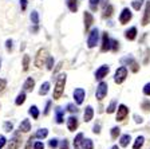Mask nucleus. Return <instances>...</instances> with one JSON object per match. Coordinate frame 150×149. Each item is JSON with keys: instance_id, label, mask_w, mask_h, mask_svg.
I'll list each match as a JSON object with an SVG mask.
<instances>
[{"instance_id": "49530a36", "label": "nucleus", "mask_w": 150, "mask_h": 149, "mask_svg": "<svg viewBox=\"0 0 150 149\" xmlns=\"http://www.w3.org/2000/svg\"><path fill=\"white\" fill-rule=\"evenodd\" d=\"M60 149H70V146H69V141H67V140H63V141H62V144H60Z\"/></svg>"}, {"instance_id": "0eeeda50", "label": "nucleus", "mask_w": 150, "mask_h": 149, "mask_svg": "<svg viewBox=\"0 0 150 149\" xmlns=\"http://www.w3.org/2000/svg\"><path fill=\"white\" fill-rule=\"evenodd\" d=\"M100 50L103 53H106L109 50H111V41L109 38V34L107 32H103V36H102V46H100Z\"/></svg>"}, {"instance_id": "4468645a", "label": "nucleus", "mask_w": 150, "mask_h": 149, "mask_svg": "<svg viewBox=\"0 0 150 149\" xmlns=\"http://www.w3.org/2000/svg\"><path fill=\"white\" fill-rule=\"evenodd\" d=\"M67 128H69L70 132H74L76 128H78V118L71 115V117L67 120Z\"/></svg>"}, {"instance_id": "3c124183", "label": "nucleus", "mask_w": 150, "mask_h": 149, "mask_svg": "<svg viewBox=\"0 0 150 149\" xmlns=\"http://www.w3.org/2000/svg\"><path fill=\"white\" fill-rule=\"evenodd\" d=\"M50 106H51V101H47V103H46V109H44V115L48 114V112H50Z\"/></svg>"}, {"instance_id": "39448f33", "label": "nucleus", "mask_w": 150, "mask_h": 149, "mask_svg": "<svg viewBox=\"0 0 150 149\" xmlns=\"http://www.w3.org/2000/svg\"><path fill=\"white\" fill-rule=\"evenodd\" d=\"M107 83L106 82H103V81H100L99 82V85L97 86V91H95V97H97V99L98 101H102L105 97H106V94H107Z\"/></svg>"}, {"instance_id": "4c0bfd02", "label": "nucleus", "mask_w": 150, "mask_h": 149, "mask_svg": "<svg viewBox=\"0 0 150 149\" xmlns=\"http://www.w3.org/2000/svg\"><path fill=\"white\" fill-rule=\"evenodd\" d=\"M52 67H54V58L52 56H48V58H47V68H48V70H52Z\"/></svg>"}, {"instance_id": "bb28decb", "label": "nucleus", "mask_w": 150, "mask_h": 149, "mask_svg": "<svg viewBox=\"0 0 150 149\" xmlns=\"http://www.w3.org/2000/svg\"><path fill=\"white\" fill-rule=\"evenodd\" d=\"M28 113L32 115V118H34V120H38V117H39V109H38L35 105H32L31 108H30Z\"/></svg>"}, {"instance_id": "5fc2aeb1", "label": "nucleus", "mask_w": 150, "mask_h": 149, "mask_svg": "<svg viewBox=\"0 0 150 149\" xmlns=\"http://www.w3.org/2000/svg\"><path fill=\"white\" fill-rule=\"evenodd\" d=\"M134 118H135V122H138V124H141V122L144 121L142 117H139V115H134Z\"/></svg>"}, {"instance_id": "f704fd0d", "label": "nucleus", "mask_w": 150, "mask_h": 149, "mask_svg": "<svg viewBox=\"0 0 150 149\" xmlns=\"http://www.w3.org/2000/svg\"><path fill=\"white\" fill-rule=\"evenodd\" d=\"M111 50L114 51V53H117L119 50V42L117 41V39H112L111 41Z\"/></svg>"}, {"instance_id": "a878e982", "label": "nucleus", "mask_w": 150, "mask_h": 149, "mask_svg": "<svg viewBox=\"0 0 150 149\" xmlns=\"http://www.w3.org/2000/svg\"><path fill=\"white\" fill-rule=\"evenodd\" d=\"M48 90H50V83H48V82H44V83H42V86H40L39 94H40V96H46V94L48 93Z\"/></svg>"}, {"instance_id": "393cba45", "label": "nucleus", "mask_w": 150, "mask_h": 149, "mask_svg": "<svg viewBox=\"0 0 150 149\" xmlns=\"http://www.w3.org/2000/svg\"><path fill=\"white\" fill-rule=\"evenodd\" d=\"M112 11H114V8H112L111 4L106 6L105 7V9H103V18H110V16L112 15Z\"/></svg>"}, {"instance_id": "4be33fe9", "label": "nucleus", "mask_w": 150, "mask_h": 149, "mask_svg": "<svg viewBox=\"0 0 150 149\" xmlns=\"http://www.w3.org/2000/svg\"><path fill=\"white\" fill-rule=\"evenodd\" d=\"M144 143H145V137L138 136L137 138H135V143H134V145H133V149H141L142 145H144Z\"/></svg>"}, {"instance_id": "aec40b11", "label": "nucleus", "mask_w": 150, "mask_h": 149, "mask_svg": "<svg viewBox=\"0 0 150 149\" xmlns=\"http://www.w3.org/2000/svg\"><path fill=\"white\" fill-rule=\"evenodd\" d=\"M35 86V81L32 79V78H27L24 82V85H23V87H24V90L25 91H31L32 89H34Z\"/></svg>"}, {"instance_id": "1a4fd4ad", "label": "nucleus", "mask_w": 150, "mask_h": 149, "mask_svg": "<svg viewBox=\"0 0 150 149\" xmlns=\"http://www.w3.org/2000/svg\"><path fill=\"white\" fill-rule=\"evenodd\" d=\"M109 70H110L109 66H100L97 71H95V78H97L98 81H102L103 78L109 74Z\"/></svg>"}, {"instance_id": "de8ad7c7", "label": "nucleus", "mask_w": 150, "mask_h": 149, "mask_svg": "<svg viewBox=\"0 0 150 149\" xmlns=\"http://www.w3.org/2000/svg\"><path fill=\"white\" fill-rule=\"evenodd\" d=\"M34 149H44L43 143H40V141H38V143H35V144H34Z\"/></svg>"}, {"instance_id": "c9c22d12", "label": "nucleus", "mask_w": 150, "mask_h": 149, "mask_svg": "<svg viewBox=\"0 0 150 149\" xmlns=\"http://www.w3.org/2000/svg\"><path fill=\"white\" fill-rule=\"evenodd\" d=\"M98 4H99V0H90V9L91 11H97Z\"/></svg>"}, {"instance_id": "ddd939ff", "label": "nucleus", "mask_w": 150, "mask_h": 149, "mask_svg": "<svg viewBox=\"0 0 150 149\" xmlns=\"http://www.w3.org/2000/svg\"><path fill=\"white\" fill-rule=\"evenodd\" d=\"M83 18H84V30H86V32H87L88 30H90L93 22H94V18H93V15H91L90 12H84Z\"/></svg>"}, {"instance_id": "864d4df0", "label": "nucleus", "mask_w": 150, "mask_h": 149, "mask_svg": "<svg viewBox=\"0 0 150 149\" xmlns=\"http://www.w3.org/2000/svg\"><path fill=\"white\" fill-rule=\"evenodd\" d=\"M6 141H7L6 137H4V136H0V149H1L4 145H6Z\"/></svg>"}, {"instance_id": "423d86ee", "label": "nucleus", "mask_w": 150, "mask_h": 149, "mask_svg": "<svg viewBox=\"0 0 150 149\" xmlns=\"http://www.w3.org/2000/svg\"><path fill=\"white\" fill-rule=\"evenodd\" d=\"M126 77H127V68L126 67H119V68H117L115 75H114V82L119 85V83H122V82L125 81Z\"/></svg>"}, {"instance_id": "cd10ccee", "label": "nucleus", "mask_w": 150, "mask_h": 149, "mask_svg": "<svg viewBox=\"0 0 150 149\" xmlns=\"http://www.w3.org/2000/svg\"><path fill=\"white\" fill-rule=\"evenodd\" d=\"M47 134H48V130H47V129H39V130L36 132V134H35V137L43 140V138H46L47 137Z\"/></svg>"}, {"instance_id": "a211bd4d", "label": "nucleus", "mask_w": 150, "mask_h": 149, "mask_svg": "<svg viewBox=\"0 0 150 149\" xmlns=\"http://www.w3.org/2000/svg\"><path fill=\"white\" fill-rule=\"evenodd\" d=\"M93 115H94V110L91 106H87V108L84 109V113H83V117H84V121L88 122L93 120Z\"/></svg>"}, {"instance_id": "ea45409f", "label": "nucleus", "mask_w": 150, "mask_h": 149, "mask_svg": "<svg viewBox=\"0 0 150 149\" xmlns=\"http://www.w3.org/2000/svg\"><path fill=\"white\" fill-rule=\"evenodd\" d=\"M142 109H144L145 112H150V101H144L142 102Z\"/></svg>"}, {"instance_id": "09e8293b", "label": "nucleus", "mask_w": 150, "mask_h": 149, "mask_svg": "<svg viewBox=\"0 0 150 149\" xmlns=\"http://www.w3.org/2000/svg\"><path fill=\"white\" fill-rule=\"evenodd\" d=\"M6 86H7V81H6V79H1V78H0V91H3Z\"/></svg>"}, {"instance_id": "9d476101", "label": "nucleus", "mask_w": 150, "mask_h": 149, "mask_svg": "<svg viewBox=\"0 0 150 149\" xmlns=\"http://www.w3.org/2000/svg\"><path fill=\"white\" fill-rule=\"evenodd\" d=\"M20 145H22V138H20L19 133H15L9 141V149H19Z\"/></svg>"}, {"instance_id": "8fccbe9b", "label": "nucleus", "mask_w": 150, "mask_h": 149, "mask_svg": "<svg viewBox=\"0 0 150 149\" xmlns=\"http://www.w3.org/2000/svg\"><path fill=\"white\" fill-rule=\"evenodd\" d=\"M144 93L146 94V96H150V83H146L144 87Z\"/></svg>"}, {"instance_id": "2eb2a0df", "label": "nucleus", "mask_w": 150, "mask_h": 149, "mask_svg": "<svg viewBox=\"0 0 150 149\" xmlns=\"http://www.w3.org/2000/svg\"><path fill=\"white\" fill-rule=\"evenodd\" d=\"M150 23V3L146 4V8H145V14L144 18H142V26H146Z\"/></svg>"}, {"instance_id": "9b49d317", "label": "nucleus", "mask_w": 150, "mask_h": 149, "mask_svg": "<svg viewBox=\"0 0 150 149\" xmlns=\"http://www.w3.org/2000/svg\"><path fill=\"white\" fill-rule=\"evenodd\" d=\"M127 114H129V109L125 105H119L118 112H117V121H123Z\"/></svg>"}, {"instance_id": "c756f323", "label": "nucleus", "mask_w": 150, "mask_h": 149, "mask_svg": "<svg viewBox=\"0 0 150 149\" xmlns=\"http://www.w3.org/2000/svg\"><path fill=\"white\" fill-rule=\"evenodd\" d=\"M142 4H144V0H133V1H131V6H133V8H134L135 11H139Z\"/></svg>"}, {"instance_id": "6ab92c4d", "label": "nucleus", "mask_w": 150, "mask_h": 149, "mask_svg": "<svg viewBox=\"0 0 150 149\" xmlns=\"http://www.w3.org/2000/svg\"><path fill=\"white\" fill-rule=\"evenodd\" d=\"M55 114H56V122H58V124H63V120H64V118H63V114H64V110H63L62 108H60V106H58V108L55 109Z\"/></svg>"}, {"instance_id": "f8f14e48", "label": "nucleus", "mask_w": 150, "mask_h": 149, "mask_svg": "<svg viewBox=\"0 0 150 149\" xmlns=\"http://www.w3.org/2000/svg\"><path fill=\"white\" fill-rule=\"evenodd\" d=\"M74 99H75V102L78 103V105L83 103V99H84V90L83 89H81V87L75 89L74 90Z\"/></svg>"}, {"instance_id": "37998d69", "label": "nucleus", "mask_w": 150, "mask_h": 149, "mask_svg": "<svg viewBox=\"0 0 150 149\" xmlns=\"http://www.w3.org/2000/svg\"><path fill=\"white\" fill-rule=\"evenodd\" d=\"M6 47H7V51H11V50H12V47H13L12 39H8V41L6 42Z\"/></svg>"}, {"instance_id": "b1692460", "label": "nucleus", "mask_w": 150, "mask_h": 149, "mask_svg": "<svg viewBox=\"0 0 150 149\" xmlns=\"http://www.w3.org/2000/svg\"><path fill=\"white\" fill-rule=\"evenodd\" d=\"M81 149H94V144L90 138H86V140L82 141V145H81Z\"/></svg>"}, {"instance_id": "20e7f679", "label": "nucleus", "mask_w": 150, "mask_h": 149, "mask_svg": "<svg viewBox=\"0 0 150 149\" xmlns=\"http://www.w3.org/2000/svg\"><path fill=\"white\" fill-rule=\"evenodd\" d=\"M98 39H99V31H98V28H93L91 32L88 34V39H87V47L88 48H93V47L97 46Z\"/></svg>"}, {"instance_id": "a19ab883", "label": "nucleus", "mask_w": 150, "mask_h": 149, "mask_svg": "<svg viewBox=\"0 0 150 149\" xmlns=\"http://www.w3.org/2000/svg\"><path fill=\"white\" fill-rule=\"evenodd\" d=\"M67 110H69L70 113H76L78 112V109H76V106H75L74 103H69V105H67Z\"/></svg>"}, {"instance_id": "c85d7f7f", "label": "nucleus", "mask_w": 150, "mask_h": 149, "mask_svg": "<svg viewBox=\"0 0 150 149\" xmlns=\"http://www.w3.org/2000/svg\"><path fill=\"white\" fill-rule=\"evenodd\" d=\"M130 140H131L130 134H123V136L121 137V146H127Z\"/></svg>"}, {"instance_id": "79ce46f5", "label": "nucleus", "mask_w": 150, "mask_h": 149, "mask_svg": "<svg viewBox=\"0 0 150 149\" xmlns=\"http://www.w3.org/2000/svg\"><path fill=\"white\" fill-rule=\"evenodd\" d=\"M48 145H50L51 149H55L56 146H58V140H56V138H51L50 143H48Z\"/></svg>"}, {"instance_id": "4d7b16f0", "label": "nucleus", "mask_w": 150, "mask_h": 149, "mask_svg": "<svg viewBox=\"0 0 150 149\" xmlns=\"http://www.w3.org/2000/svg\"><path fill=\"white\" fill-rule=\"evenodd\" d=\"M0 66H1V59H0Z\"/></svg>"}, {"instance_id": "f3484780", "label": "nucleus", "mask_w": 150, "mask_h": 149, "mask_svg": "<svg viewBox=\"0 0 150 149\" xmlns=\"http://www.w3.org/2000/svg\"><path fill=\"white\" fill-rule=\"evenodd\" d=\"M125 36H126V39H129V41H134L135 38H137V28L135 27L129 28L127 31L125 32Z\"/></svg>"}, {"instance_id": "58836bf2", "label": "nucleus", "mask_w": 150, "mask_h": 149, "mask_svg": "<svg viewBox=\"0 0 150 149\" xmlns=\"http://www.w3.org/2000/svg\"><path fill=\"white\" fill-rule=\"evenodd\" d=\"M12 129H13V125L11 124V122H8V121H7V122H4V130H6V132H8V133H9V132L12 130Z\"/></svg>"}, {"instance_id": "6e6d98bb", "label": "nucleus", "mask_w": 150, "mask_h": 149, "mask_svg": "<svg viewBox=\"0 0 150 149\" xmlns=\"http://www.w3.org/2000/svg\"><path fill=\"white\" fill-rule=\"evenodd\" d=\"M111 149H119V148H118V145H114V146H112Z\"/></svg>"}, {"instance_id": "412c9836", "label": "nucleus", "mask_w": 150, "mask_h": 149, "mask_svg": "<svg viewBox=\"0 0 150 149\" xmlns=\"http://www.w3.org/2000/svg\"><path fill=\"white\" fill-rule=\"evenodd\" d=\"M82 141H83V133H78L74 140V149H81Z\"/></svg>"}, {"instance_id": "72a5a7b5", "label": "nucleus", "mask_w": 150, "mask_h": 149, "mask_svg": "<svg viewBox=\"0 0 150 149\" xmlns=\"http://www.w3.org/2000/svg\"><path fill=\"white\" fill-rule=\"evenodd\" d=\"M28 66H30V56L24 55L23 56V70H24V71L28 70Z\"/></svg>"}, {"instance_id": "5701e85b", "label": "nucleus", "mask_w": 150, "mask_h": 149, "mask_svg": "<svg viewBox=\"0 0 150 149\" xmlns=\"http://www.w3.org/2000/svg\"><path fill=\"white\" fill-rule=\"evenodd\" d=\"M67 6H69L71 12H76L78 11V0H67Z\"/></svg>"}, {"instance_id": "f03ea898", "label": "nucleus", "mask_w": 150, "mask_h": 149, "mask_svg": "<svg viewBox=\"0 0 150 149\" xmlns=\"http://www.w3.org/2000/svg\"><path fill=\"white\" fill-rule=\"evenodd\" d=\"M47 58H48V53H47L46 48H40L39 51H38L36 54V58H35V66L36 67H43L44 62L47 61Z\"/></svg>"}, {"instance_id": "f257e3e1", "label": "nucleus", "mask_w": 150, "mask_h": 149, "mask_svg": "<svg viewBox=\"0 0 150 149\" xmlns=\"http://www.w3.org/2000/svg\"><path fill=\"white\" fill-rule=\"evenodd\" d=\"M64 85H66V74H60L56 79V86L54 89V99H59L63 94L64 90Z\"/></svg>"}, {"instance_id": "e433bc0d", "label": "nucleus", "mask_w": 150, "mask_h": 149, "mask_svg": "<svg viewBox=\"0 0 150 149\" xmlns=\"http://www.w3.org/2000/svg\"><path fill=\"white\" fill-rule=\"evenodd\" d=\"M115 106H117V102H115V101H112V102L109 105V108H107V113H109V114H111V113L115 112Z\"/></svg>"}, {"instance_id": "dca6fc26", "label": "nucleus", "mask_w": 150, "mask_h": 149, "mask_svg": "<svg viewBox=\"0 0 150 149\" xmlns=\"http://www.w3.org/2000/svg\"><path fill=\"white\" fill-rule=\"evenodd\" d=\"M19 130L23 132V133H27V132L31 130V124H30V121H28V120H23V121L20 122V125H19Z\"/></svg>"}, {"instance_id": "473e14b6", "label": "nucleus", "mask_w": 150, "mask_h": 149, "mask_svg": "<svg viewBox=\"0 0 150 149\" xmlns=\"http://www.w3.org/2000/svg\"><path fill=\"white\" fill-rule=\"evenodd\" d=\"M31 22L34 23L35 26L39 24V15H38L36 11H32V12H31Z\"/></svg>"}, {"instance_id": "7c9ffc66", "label": "nucleus", "mask_w": 150, "mask_h": 149, "mask_svg": "<svg viewBox=\"0 0 150 149\" xmlns=\"http://www.w3.org/2000/svg\"><path fill=\"white\" fill-rule=\"evenodd\" d=\"M24 101H25V93L24 91H23V93H20L18 96V98H16V101H15V103L18 106H20L22 105V103H24Z\"/></svg>"}, {"instance_id": "a18cd8bd", "label": "nucleus", "mask_w": 150, "mask_h": 149, "mask_svg": "<svg viewBox=\"0 0 150 149\" xmlns=\"http://www.w3.org/2000/svg\"><path fill=\"white\" fill-rule=\"evenodd\" d=\"M93 132H94L95 134H99V132H100V124H95V125H94Z\"/></svg>"}, {"instance_id": "6e6552de", "label": "nucleus", "mask_w": 150, "mask_h": 149, "mask_svg": "<svg viewBox=\"0 0 150 149\" xmlns=\"http://www.w3.org/2000/svg\"><path fill=\"white\" fill-rule=\"evenodd\" d=\"M131 11L129 8H123L122 9L121 15H119V22H121V24H126V23H129V20H131Z\"/></svg>"}, {"instance_id": "603ef678", "label": "nucleus", "mask_w": 150, "mask_h": 149, "mask_svg": "<svg viewBox=\"0 0 150 149\" xmlns=\"http://www.w3.org/2000/svg\"><path fill=\"white\" fill-rule=\"evenodd\" d=\"M20 7H22V11H25V8H27V0H20Z\"/></svg>"}, {"instance_id": "2f4dec72", "label": "nucleus", "mask_w": 150, "mask_h": 149, "mask_svg": "<svg viewBox=\"0 0 150 149\" xmlns=\"http://www.w3.org/2000/svg\"><path fill=\"white\" fill-rule=\"evenodd\" d=\"M119 134H121V129H119L118 126H114V128H112V129H111V138H112V140H115Z\"/></svg>"}, {"instance_id": "7ed1b4c3", "label": "nucleus", "mask_w": 150, "mask_h": 149, "mask_svg": "<svg viewBox=\"0 0 150 149\" xmlns=\"http://www.w3.org/2000/svg\"><path fill=\"white\" fill-rule=\"evenodd\" d=\"M121 63L122 65H126L129 66V67L131 68V71L133 73H138V70H139V65H138V62L135 61L133 56H125V58L121 59Z\"/></svg>"}, {"instance_id": "c03bdc74", "label": "nucleus", "mask_w": 150, "mask_h": 149, "mask_svg": "<svg viewBox=\"0 0 150 149\" xmlns=\"http://www.w3.org/2000/svg\"><path fill=\"white\" fill-rule=\"evenodd\" d=\"M34 138H35V136H31L30 138H28L27 145H25V149H32V141H34Z\"/></svg>"}]
</instances>
